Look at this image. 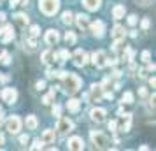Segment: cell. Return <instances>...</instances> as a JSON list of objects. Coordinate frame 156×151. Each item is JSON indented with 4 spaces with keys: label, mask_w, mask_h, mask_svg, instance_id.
Returning a JSON list of instances; mask_svg holds the SVG:
<instances>
[{
    "label": "cell",
    "mask_w": 156,
    "mask_h": 151,
    "mask_svg": "<svg viewBox=\"0 0 156 151\" xmlns=\"http://www.w3.org/2000/svg\"><path fill=\"white\" fill-rule=\"evenodd\" d=\"M55 76L62 77L63 79V86L67 93H76L81 88V79H79L76 74H70V72H55Z\"/></svg>",
    "instance_id": "cell-1"
},
{
    "label": "cell",
    "mask_w": 156,
    "mask_h": 151,
    "mask_svg": "<svg viewBox=\"0 0 156 151\" xmlns=\"http://www.w3.org/2000/svg\"><path fill=\"white\" fill-rule=\"evenodd\" d=\"M39 9L46 16H55L60 9V0H39Z\"/></svg>",
    "instance_id": "cell-2"
},
{
    "label": "cell",
    "mask_w": 156,
    "mask_h": 151,
    "mask_svg": "<svg viewBox=\"0 0 156 151\" xmlns=\"http://www.w3.org/2000/svg\"><path fill=\"white\" fill-rule=\"evenodd\" d=\"M91 141L95 144V148H98V149H107L109 146H111V141H109V137L104 135L102 132H91Z\"/></svg>",
    "instance_id": "cell-3"
},
{
    "label": "cell",
    "mask_w": 156,
    "mask_h": 151,
    "mask_svg": "<svg viewBox=\"0 0 156 151\" xmlns=\"http://www.w3.org/2000/svg\"><path fill=\"white\" fill-rule=\"evenodd\" d=\"M91 62H93V65H95V67L104 69V67L107 65V55L104 53V51H97V53H93Z\"/></svg>",
    "instance_id": "cell-4"
},
{
    "label": "cell",
    "mask_w": 156,
    "mask_h": 151,
    "mask_svg": "<svg viewBox=\"0 0 156 151\" xmlns=\"http://www.w3.org/2000/svg\"><path fill=\"white\" fill-rule=\"evenodd\" d=\"M7 130H9V134H18L20 130H21V120L18 118V116H11L7 120Z\"/></svg>",
    "instance_id": "cell-5"
},
{
    "label": "cell",
    "mask_w": 156,
    "mask_h": 151,
    "mask_svg": "<svg viewBox=\"0 0 156 151\" xmlns=\"http://www.w3.org/2000/svg\"><path fill=\"white\" fill-rule=\"evenodd\" d=\"M74 128V125H72V121L69 120V118H60V121H58V127L56 130L62 134V135H65V134H69L70 130Z\"/></svg>",
    "instance_id": "cell-6"
},
{
    "label": "cell",
    "mask_w": 156,
    "mask_h": 151,
    "mask_svg": "<svg viewBox=\"0 0 156 151\" xmlns=\"http://www.w3.org/2000/svg\"><path fill=\"white\" fill-rule=\"evenodd\" d=\"M2 99H4L5 104H14L16 99H18V92H16L14 88H5L2 92Z\"/></svg>",
    "instance_id": "cell-7"
},
{
    "label": "cell",
    "mask_w": 156,
    "mask_h": 151,
    "mask_svg": "<svg viewBox=\"0 0 156 151\" xmlns=\"http://www.w3.org/2000/svg\"><path fill=\"white\" fill-rule=\"evenodd\" d=\"M90 116H91V120H93V121H97V123H104V121H105L107 113H105V109L97 107V109H93L91 113H90Z\"/></svg>",
    "instance_id": "cell-8"
},
{
    "label": "cell",
    "mask_w": 156,
    "mask_h": 151,
    "mask_svg": "<svg viewBox=\"0 0 156 151\" xmlns=\"http://www.w3.org/2000/svg\"><path fill=\"white\" fill-rule=\"evenodd\" d=\"M67 146H69V149H74V151L84 149V142H83V139H81V137H70Z\"/></svg>",
    "instance_id": "cell-9"
},
{
    "label": "cell",
    "mask_w": 156,
    "mask_h": 151,
    "mask_svg": "<svg viewBox=\"0 0 156 151\" xmlns=\"http://www.w3.org/2000/svg\"><path fill=\"white\" fill-rule=\"evenodd\" d=\"M86 62H88V55L83 49H77L76 55H74V63L77 67H83V65H86Z\"/></svg>",
    "instance_id": "cell-10"
},
{
    "label": "cell",
    "mask_w": 156,
    "mask_h": 151,
    "mask_svg": "<svg viewBox=\"0 0 156 151\" xmlns=\"http://www.w3.org/2000/svg\"><path fill=\"white\" fill-rule=\"evenodd\" d=\"M91 32L95 37H102L104 35V32H105V25L104 21H93L91 23Z\"/></svg>",
    "instance_id": "cell-11"
},
{
    "label": "cell",
    "mask_w": 156,
    "mask_h": 151,
    "mask_svg": "<svg viewBox=\"0 0 156 151\" xmlns=\"http://www.w3.org/2000/svg\"><path fill=\"white\" fill-rule=\"evenodd\" d=\"M58 41H60V34H58L56 30H48V32H46V42L48 44H51V46H53V44H56Z\"/></svg>",
    "instance_id": "cell-12"
},
{
    "label": "cell",
    "mask_w": 156,
    "mask_h": 151,
    "mask_svg": "<svg viewBox=\"0 0 156 151\" xmlns=\"http://www.w3.org/2000/svg\"><path fill=\"white\" fill-rule=\"evenodd\" d=\"M4 34V42H9V41H12V37H14V32H12V27L7 25V27H4V30H0V35Z\"/></svg>",
    "instance_id": "cell-13"
},
{
    "label": "cell",
    "mask_w": 156,
    "mask_h": 151,
    "mask_svg": "<svg viewBox=\"0 0 156 151\" xmlns=\"http://www.w3.org/2000/svg\"><path fill=\"white\" fill-rule=\"evenodd\" d=\"M102 4V0H83V5H84L88 11H97Z\"/></svg>",
    "instance_id": "cell-14"
},
{
    "label": "cell",
    "mask_w": 156,
    "mask_h": 151,
    "mask_svg": "<svg viewBox=\"0 0 156 151\" xmlns=\"http://www.w3.org/2000/svg\"><path fill=\"white\" fill-rule=\"evenodd\" d=\"M76 23H77L79 28H88V25H90V20H88V16L86 14H77L76 16Z\"/></svg>",
    "instance_id": "cell-15"
},
{
    "label": "cell",
    "mask_w": 156,
    "mask_h": 151,
    "mask_svg": "<svg viewBox=\"0 0 156 151\" xmlns=\"http://www.w3.org/2000/svg\"><path fill=\"white\" fill-rule=\"evenodd\" d=\"M41 141H42V144H51L55 141V130H44Z\"/></svg>",
    "instance_id": "cell-16"
},
{
    "label": "cell",
    "mask_w": 156,
    "mask_h": 151,
    "mask_svg": "<svg viewBox=\"0 0 156 151\" xmlns=\"http://www.w3.org/2000/svg\"><path fill=\"white\" fill-rule=\"evenodd\" d=\"M112 39L114 41H123L125 39V28L123 27H114V30H112Z\"/></svg>",
    "instance_id": "cell-17"
},
{
    "label": "cell",
    "mask_w": 156,
    "mask_h": 151,
    "mask_svg": "<svg viewBox=\"0 0 156 151\" xmlns=\"http://www.w3.org/2000/svg\"><path fill=\"white\" fill-rule=\"evenodd\" d=\"M67 109L70 111V113H77L79 109H81V102L77 99H70V100L67 102Z\"/></svg>",
    "instance_id": "cell-18"
},
{
    "label": "cell",
    "mask_w": 156,
    "mask_h": 151,
    "mask_svg": "<svg viewBox=\"0 0 156 151\" xmlns=\"http://www.w3.org/2000/svg\"><path fill=\"white\" fill-rule=\"evenodd\" d=\"M25 125H27V128L28 130H35L39 121H37L35 116H27V120H25Z\"/></svg>",
    "instance_id": "cell-19"
},
{
    "label": "cell",
    "mask_w": 156,
    "mask_h": 151,
    "mask_svg": "<svg viewBox=\"0 0 156 151\" xmlns=\"http://www.w3.org/2000/svg\"><path fill=\"white\" fill-rule=\"evenodd\" d=\"M112 16L116 20H121L123 16H125V5H114L112 9Z\"/></svg>",
    "instance_id": "cell-20"
},
{
    "label": "cell",
    "mask_w": 156,
    "mask_h": 151,
    "mask_svg": "<svg viewBox=\"0 0 156 151\" xmlns=\"http://www.w3.org/2000/svg\"><path fill=\"white\" fill-rule=\"evenodd\" d=\"M91 95L95 97V102H100V95H102V86H100V84H91Z\"/></svg>",
    "instance_id": "cell-21"
},
{
    "label": "cell",
    "mask_w": 156,
    "mask_h": 151,
    "mask_svg": "<svg viewBox=\"0 0 156 151\" xmlns=\"http://www.w3.org/2000/svg\"><path fill=\"white\" fill-rule=\"evenodd\" d=\"M62 21H63L65 25H72V21H74V16H72L70 11H65L63 14H62Z\"/></svg>",
    "instance_id": "cell-22"
},
{
    "label": "cell",
    "mask_w": 156,
    "mask_h": 151,
    "mask_svg": "<svg viewBox=\"0 0 156 151\" xmlns=\"http://www.w3.org/2000/svg\"><path fill=\"white\" fill-rule=\"evenodd\" d=\"M16 21L20 23V25H21V27H25V25H28V16L27 14H23V13H20V14H16Z\"/></svg>",
    "instance_id": "cell-23"
},
{
    "label": "cell",
    "mask_w": 156,
    "mask_h": 151,
    "mask_svg": "<svg viewBox=\"0 0 156 151\" xmlns=\"http://www.w3.org/2000/svg\"><path fill=\"white\" fill-rule=\"evenodd\" d=\"M56 58H60V62H65V60L70 58V53H69L67 49H62L60 53H56Z\"/></svg>",
    "instance_id": "cell-24"
},
{
    "label": "cell",
    "mask_w": 156,
    "mask_h": 151,
    "mask_svg": "<svg viewBox=\"0 0 156 151\" xmlns=\"http://www.w3.org/2000/svg\"><path fill=\"white\" fill-rule=\"evenodd\" d=\"M51 58H53V53H51V51H44V53H42V62H44V63H46V65H48V63H51V62H53Z\"/></svg>",
    "instance_id": "cell-25"
},
{
    "label": "cell",
    "mask_w": 156,
    "mask_h": 151,
    "mask_svg": "<svg viewBox=\"0 0 156 151\" xmlns=\"http://www.w3.org/2000/svg\"><path fill=\"white\" fill-rule=\"evenodd\" d=\"M123 104H132L133 102V93H130V92H126V93L123 95Z\"/></svg>",
    "instance_id": "cell-26"
},
{
    "label": "cell",
    "mask_w": 156,
    "mask_h": 151,
    "mask_svg": "<svg viewBox=\"0 0 156 151\" xmlns=\"http://www.w3.org/2000/svg\"><path fill=\"white\" fill-rule=\"evenodd\" d=\"M0 62H2L4 65H9V62H11V56H9L7 51H4V53L0 55Z\"/></svg>",
    "instance_id": "cell-27"
},
{
    "label": "cell",
    "mask_w": 156,
    "mask_h": 151,
    "mask_svg": "<svg viewBox=\"0 0 156 151\" xmlns=\"http://www.w3.org/2000/svg\"><path fill=\"white\" fill-rule=\"evenodd\" d=\"M53 100H55V90H51V93H49V95H46V97L42 99V102L46 104V106H48V104H51Z\"/></svg>",
    "instance_id": "cell-28"
},
{
    "label": "cell",
    "mask_w": 156,
    "mask_h": 151,
    "mask_svg": "<svg viewBox=\"0 0 156 151\" xmlns=\"http://www.w3.org/2000/svg\"><path fill=\"white\" fill-rule=\"evenodd\" d=\"M65 41H67V44H74L76 42V35H74V32H67V34H65Z\"/></svg>",
    "instance_id": "cell-29"
},
{
    "label": "cell",
    "mask_w": 156,
    "mask_h": 151,
    "mask_svg": "<svg viewBox=\"0 0 156 151\" xmlns=\"http://www.w3.org/2000/svg\"><path fill=\"white\" fill-rule=\"evenodd\" d=\"M39 34H41V28H39L37 25H34V27L30 28V35H32V37H37Z\"/></svg>",
    "instance_id": "cell-30"
},
{
    "label": "cell",
    "mask_w": 156,
    "mask_h": 151,
    "mask_svg": "<svg viewBox=\"0 0 156 151\" xmlns=\"http://www.w3.org/2000/svg\"><path fill=\"white\" fill-rule=\"evenodd\" d=\"M30 148H32V149H41V148H42V141H41V139H35Z\"/></svg>",
    "instance_id": "cell-31"
},
{
    "label": "cell",
    "mask_w": 156,
    "mask_h": 151,
    "mask_svg": "<svg viewBox=\"0 0 156 151\" xmlns=\"http://www.w3.org/2000/svg\"><path fill=\"white\" fill-rule=\"evenodd\" d=\"M133 49H130V48H126V49H125V55H123V56L126 58V60H132V58H133Z\"/></svg>",
    "instance_id": "cell-32"
},
{
    "label": "cell",
    "mask_w": 156,
    "mask_h": 151,
    "mask_svg": "<svg viewBox=\"0 0 156 151\" xmlns=\"http://www.w3.org/2000/svg\"><path fill=\"white\" fill-rule=\"evenodd\" d=\"M149 58H151V53H149V51H144V53H142V62H144V63H149Z\"/></svg>",
    "instance_id": "cell-33"
},
{
    "label": "cell",
    "mask_w": 156,
    "mask_h": 151,
    "mask_svg": "<svg viewBox=\"0 0 156 151\" xmlns=\"http://www.w3.org/2000/svg\"><path fill=\"white\" fill-rule=\"evenodd\" d=\"M128 23L133 27V25H137V16L135 14H132V16H128Z\"/></svg>",
    "instance_id": "cell-34"
},
{
    "label": "cell",
    "mask_w": 156,
    "mask_h": 151,
    "mask_svg": "<svg viewBox=\"0 0 156 151\" xmlns=\"http://www.w3.org/2000/svg\"><path fill=\"white\" fill-rule=\"evenodd\" d=\"M27 44H28V48H30V49H35V46H37L35 39H28V41H27Z\"/></svg>",
    "instance_id": "cell-35"
},
{
    "label": "cell",
    "mask_w": 156,
    "mask_h": 151,
    "mask_svg": "<svg viewBox=\"0 0 156 151\" xmlns=\"http://www.w3.org/2000/svg\"><path fill=\"white\" fill-rule=\"evenodd\" d=\"M140 27H142V30H147L149 28V20H147V18H144V20H142Z\"/></svg>",
    "instance_id": "cell-36"
},
{
    "label": "cell",
    "mask_w": 156,
    "mask_h": 151,
    "mask_svg": "<svg viewBox=\"0 0 156 151\" xmlns=\"http://www.w3.org/2000/svg\"><path fill=\"white\" fill-rule=\"evenodd\" d=\"M53 114L60 116V114H62V107H60V106H55V107H53Z\"/></svg>",
    "instance_id": "cell-37"
},
{
    "label": "cell",
    "mask_w": 156,
    "mask_h": 151,
    "mask_svg": "<svg viewBox=\"0 0 156 151\" xmlns=\"http://www.w3.org/2000/svg\"><path fill=\"white\" fill-rule=\"evenodd\" d=\"M116 128H118V123L116 121H109V130H111V132H116Z\"/></svg>",
    "instance_id": "cell-38"
},
{
    "label": "cell",
    "mask_w": 156,
    "mask_h": 151,
    "mask_svg": "<svg viewBox=\"0 0 156 151\" xmlns=\"http://www.w3.org/2000/svg\"><path fill=\"white\" fill-rule=\"evenodd\" d=\"M20 142H21V146H27V142H28V135H21L20 137Z\"/></svg>",
    "instance_id": "cell-39"
},
{
    "label": "cell",
    "mask_w": 156,
    "mask_h": 151,
    "mask_svg": "<svg viewBox=\"0 0 156 151\" xmlns=\"http://www.w3.org/2000/svg\"><path fill=\"white\" fill-rule=\"evenodd\" d=\"M44 88H46V83H44V81H39V83H37V90L41 92V90H44Z\"/></svg>",
    "instance_id": "cell-40"
},
{
    "label": "cell",
    "mask_w": 156,
    "mask_h": 151,
    "mask_svg": "<svg viewBox=\"0 0 156 151\" xmlns=\"http://www.w3.org/2000/svg\"><path fill=\"white\" fill-rule=\"evenodd\" d=\"M139 95H140V97H146V95H147V90H146V88H140V90H139Z\"/></svg>",
    "instance_id": "cell-41"
},
{
    "label": "cell",
    "mask_w": 156,
    "mask_h": 151,
    "mask_svg": "<svg viewBox=\"0 0 156 151\" xmlns=\"http://www.w3.org/2000/svg\"><path fill=\"white\" fill-rule=\"evenodd\" d=\"M2 123H4V111L0 109V127H2Z\"/></svg>",
    "instance_id": "cell-42"
},
{
    "label": "cell",
    "mask_w": 156,
    "mask_h": 151,
    "mask_svg": "<svg viewBox=\"0 0 156 151\" xmlns=\"http://www.w3.org/2000/svg\"><path fill=\"white\" fill-rule=\"evenodd\" d=\"M11 7H14V5H18V0H11V4H9Z\"/></svg>",
    "instance_id": "cell-43"
},
{
    "label": "cell",
    "mask_w": 156,
    "mask_h": 151,
    "mask_svg": "<svg viewBox=\"0 0 156 151\" xmlns=\"http://www.w3.org/2000/svg\"><path fill=\"white\" fill-rule=\"evenodd\" d=\"M4 20H5V14H4V13H0V21H4Z\"/></svg>",
    "instance_id": "cell-44"
},
{
    "label": "cell",
    "mask_w": 156,
    "mask_h": 151,
    "mask_svg": "<svg viewBox=\"0 0 156 151\" xmlns=\"http://www.w3.org/2000/svg\"><path fill=\"white\" fill-rule=\"evenodd\" d=\"M2 144H4V135L0 134V146H2Z\"/></svg>",
    "instance_id": "cell-45"
}]
</instances>
